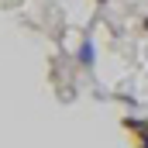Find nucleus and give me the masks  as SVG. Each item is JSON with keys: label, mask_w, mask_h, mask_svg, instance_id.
<instances>
[{"label": "nucleus", "mask_w": 148, "mask_h": 148, "mask_svg": "<svg viewBox=\"0 0 148 148\" xmlns=\"http://www.w3.org/2000/svg\"><path fill=\"white\" fill-rule=\"evenodd\" d=\"M145 28H148V17H145Z\"/></svg>", "instance_id": "nucleus-2"}, {"label": "nucleus", "mask_w": 148, "mask_h": 148, "mask_svg": "<svg viewBox=\"0 0 148 148\" xmlns=\"http://www.w3.org/2000/svg\"><path fill=\"white\" fill-rule=\"evenodd\" d=\"M79 62H83V66H93V41H83V48H79Z\"/></svg>", "instance_id": "nucleus-1"}]
</instances>
